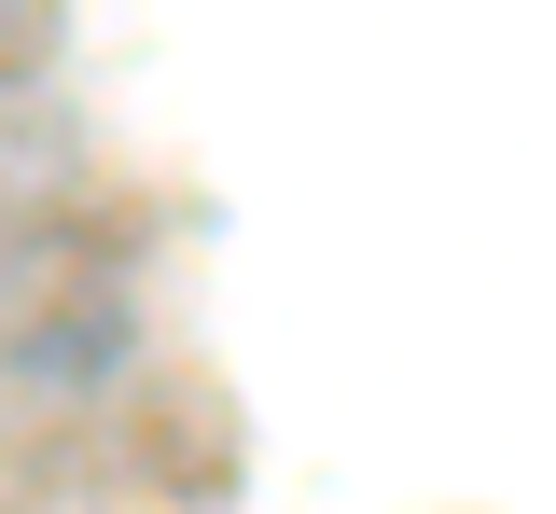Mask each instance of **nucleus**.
Returning a JSON list of instances; mask_svg holds the SVG:
<instances>
[]
</instances>
